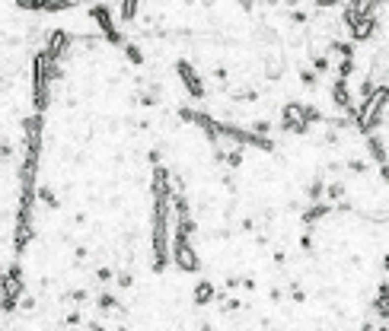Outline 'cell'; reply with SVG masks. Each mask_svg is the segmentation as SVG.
<instances>
[{"label":"cell","instance_id":"obj_1","mask_svg":"<svg viewBox=\"0 0 389 331\" xmlns=\"http://www.w3.org/2000/svg\"><path fill=\"white\" fill-rule=\"evenodd\" d=\"M90 13H93V19H96V23L105 29V35L112 38V45H122V35H118V32H115V26H112V16H109V10H105V6H93Z\"/></svg>","mask_w":389,"mask_h":331},{"label":"cell","instance_id":"obj_2","mask_svg":"<svg viewBox=\"0 0 389 331\" xmlns=\"http://www.w3.org/2000/svg\"><path fill=\"white\" fill-rule=\"evenodd\" d=\"M179 73L185 77V83H189V90H192V96H204V90H201V83H198V77H192V67L189 64H179Z\"/></svg>","mask_w":389,"mask_h":331},{"label":"cell","instance_id":"obj_3","mask_svg":"<svg viewBox=\"0 0 389 331\" xmlns=\"http://www.w3.org/2000/svg\"><path fill=\"white\" fill-rule=\"evenodd\" d=\"M335 102L341 105V109H351V99L345 96V80L338 77V83H335Z\"/></svg>","mask_w":389,"mask_h":331},{"label":"cell","instance_id":"obj_4","mask_svg":"<svg viewBox=\"0 0 389 331\" xmlns=\"http://www.w3.org/2000/svg\"><path fill=\"white\" fill-rule=\"evenodd\" d=\"M377 309H380V315H389V283H383V287H380Z\"/></svg>","mask_w":389,"mask_h":331},{"label":"cell","instance_id":"obj_5","mask_svg":"<svg viewBox=\"0 0 389 331\" xmlns=\"http://www.w3.org/2000/svg\"><path fill=\"white\" fill-rule=\"evenodd\" d=\"M211 296H214V287H211V283H201L194 300H198V302H211Z\"/></svg>","mask_w":389,"mask_h":331},{"label":"cell","instance_id":"obj_6","mask_svg":"<svg viewBox=\"0 0 389 331\" xmlns=\"http://www.w3.org/2000/svg\"><path fill=\"white\" fill-rule=\"evenodd\" d=\"M383 331H386V328H383Z\"/></svg>","mask_w":389,"mask_h":331}]
</instances>
